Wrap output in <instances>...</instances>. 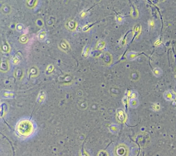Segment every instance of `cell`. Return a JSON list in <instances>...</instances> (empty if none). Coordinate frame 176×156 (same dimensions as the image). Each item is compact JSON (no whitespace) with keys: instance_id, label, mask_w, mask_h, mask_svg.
I'll return each mask as SVG.
<instances>
[{"instance_id":"6da1fadb","label":"cell","mask_w":176,"mask_h":156,"mask_svg":"<svg viewBox=\"0 0 176 156\" xmlns=\"http://www.w3.org/2000/svg\"><path fill=\"white\" fill-rule=\"evenodd\" d=\"M17 130L21 135H29L34 131V125L31 121L28 120H23L18 124Z\"/></svg>"},{"instance_id":"7a4b0ae2","label":"cell","mask_w":176,"mask_h":156,"mask_svg":"<svg viewBox=\"0 0 176 156\" xmlns=\"http://www.w3.org/2000/svg\"><path fill=\"white\" fill-rule=\"evenodd\" d=\"M139 104V101L136 98H133L130 101V106L132 108H136L137 107Z\"/></svg>"},{"instance_id":"3957f363","label":"cell","mask_w":176,"mask_h":156,"mask_svg":"<svg viewBox=\"0 0 176 156\" xmlns=\"http://www.w3.org/2000/svg\"><path fill=\"white\" fill-rule=\"evenodd\" d=\"M162 73L163 72H162L161 69L159 67H156V68H154L153 70L154 75L157 78H159L161 76Z\"/></svg>"}]
</instances>
